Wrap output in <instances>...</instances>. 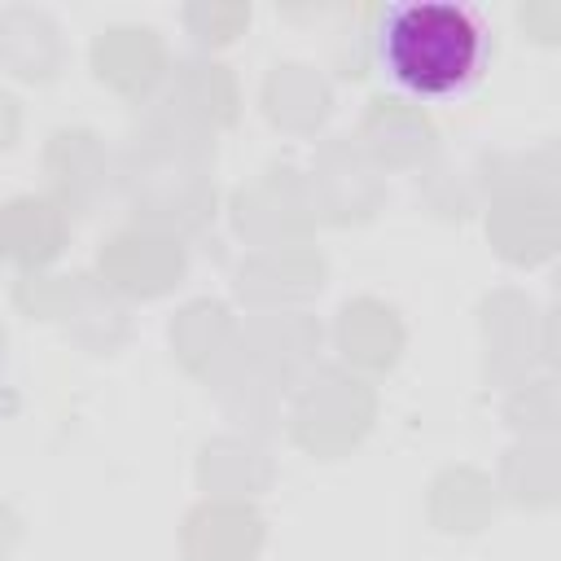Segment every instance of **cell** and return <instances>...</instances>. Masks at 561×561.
<instances>
[{
  "label": "cell",
  "mask_w": 561,
  "mask_h": 561,
  "mask_svg": "<svg viewBox=\"0 0 561 561\" xmlns=\"http://www.w3.org/2000/svg\"><path fill=\"white\" fill-rule=\"evenodd\" d=\"M162 101L184 114L188 123L206 127V131H219V127H232L237 123V110H241V92H237V75L224 66V61H210V57H188L171 70V83L162 92Z\"/></svg>",
  "instance_id": "cell-16"
},
{
  "label": "cell",
  "mask_w": 561,
  "mask_h": 561,
  "mask_svg": "<svg viewBox=\"0 0 561 561\" xmlns=\"http://www.w3.org/2000/svg\"><path fill=\"white\" fill-rule=\"evenodd\" d=\"M543 359L561 373V302L548 311V320H543Z\"/></svg>",
  "instance_id": "cell-32"
},
{
  "label": "cell",
  "mask_w": 561,
  "mask_h": 561,
  "mask_svg": "<svg viewBox=\"0 0 561 561\" xmlns=\"http://www.w3.org/2000/svg\"><path fill=\"white\" fill-rule=\"evenodd\" d=\"M171 351H175V359L193 377L210 381L241 351V329H237V320L228 316L224 302L197 298V302L175 311V320H171Z\"/></svg>",
  "instance_id": "cell-18"
},
{
  "label": "cell",
  "mask_w": 561,
  "mask_h": 561,
  "mask_svg": "<svg viewBox=\"0 0 561 561\" xmlns=\"http://www.w3.org/2000/svg\"><path fill=\"white\" fill-rule=\"evenodd\" d=\"M70 241V210L57 197L22 193L4 206V254L22 272H39Z\"/></svg>",
  "instance_id": "cell-19"
},
{
  "label": "cell",
  "mask_w": 561,
  "mask_h": 561,
  "mask_svg": "<svg viewBox=\"0 0 561 561\" xmlns=\"http://www.w3.org/2000/svg\"><path fill=\"white\" fill-rule=\"evenodd\" d=\"M500 508V482H491L482 469L451 465L430 482V522L447 535H473L491 526Z\"/></svg>",
  "instance_id": "cell-22"
},
{
  "label": "cell",
  "mask_w": 561,
  "mask_h": 561,
  "mask_svg": "<svg viewBox=\"0 0 561 561\" xmlns=\"http://www.w3.org/2000/svg\"><path fill=\"white\" fill-rule=\"evenodd\" d=\"M482 346H486V381L517 386L526 381L535 355H543V320L522 289H491L478 307Z\"/></svg>",
  "instance_id": "cell-7"
},
{
  "label": "cell",
  "mask_w": 561,
  "mask_h": 561,
  "mask_svg": "<svg viewBox=\"0 0 561 561\" xmlns=\"http://www.w3.org/2000/svg\"><path fill=\"white\" fill-rule=\"evenodd\" d=\"M180 22H184V31L202 44V48H224V44H232L245 26H250V4H219V0H193V4H184V13H180Z\"/></svg>",
  "instance_id": "cell-29"
},
{
  "label": "cell",
  "mask_w": 561,
  "mask_h": 561,
  "mask_svg": "<svg viewBox=\"0 0 561 561\" xmlns=\"http://www.w3.org/2000/svg\"><path fill=\"white\" fill-rule=\"evenodd\" d=\"M478 188L491 193V202L504 197H543L561 202V145L535 140L522 149H495L478 162Z\"/></svg>",
  "instance_id": "cell-17"
},
{
  "label": "cell",
  "mask_w": 561,
  "mask_h": 561,
  "mask_svg": "<svg viewBox=\"0 0 561 561\" xmlns=\"http://www.w3.org/2000/svg\"><path fill=\"white\" fill-rule=\"evenodd\" d=\"M92 75L127 101H145L167 75V44L153 26H110L92 39Z\"/></svg>",
  "instance_id": "cell-10"
},
{
  "label": "cell",
  "mask_w": 561,
  "mask_h": 561,
  "mask_svg": "<svg viewBox=\"0 0 561 561\" xmlns=\"http://www.w3.org/2000/svg\"><path fill=\"white\" fill-rule=\"evenodd\" d=\"M272 456L250 438H215L197 456V482L210 500H245L272 486Z\"/></svg>",
  "instance_id": "cell-24"
},
{
  "label": "cell",
  "mask_w": 561,
  "mask_h": 561,
  "mask_svg": "<svg viewBox=\"0 0 561 561\" xmlns=\"http://www.w3.org/2000/svg\"><path fill=\"white\" fill-rule=\"evenodd\" d=\"M359 145L377 158L381 171H408L434 158L438 131L430 114L403 96H373L364 118H359Z\"/></svg>",
  "instance_id": "cell-12"
},
{
  "label": "cell",
  "mask_w": 561,
  "mask_h": 561,
  "mask_svg": "<svg viewBox=\"0 0 561 561\" xmlns=\"http://www.w3.org/2000/svg\"><path fill=\"white\" fill-rule=\"evenodd\" d=\"M210 390H215L219 408L237 425H245L250 434H272L276 430V421H280V390L285 386L276 377H267L259 364H250L241 351L210 377Z\"/></svg>",
  "instance_id": "cell-23"
},
{
  "label": "cell",
  "mask_w": 561,
  "mask_h": 561,
  "mask_svg": "<svg viewBox=\"0 0 561 561\" xmlns=\"http://www.w3.org/2000/svg\"><path fill=\"white\" fill-rule=\"evenodd\" d=\"M552 289H557V298H561V263H557V276H552Z\"/></svg>",
  "instance_id": "cell-33"
},
{
  "label": "cell",
  "mask_w": 561,
  "mask_h": 561,
  "mask_svg": "<svg viewBox=\"0 0 561 561\" xmlns=\"http://www.w3.org/2000/svg\"><path fill=\"white\" fill-rule=\"evenodd\" d=\"M377 57L394 83L416 96L460 92L486 57V35L478 18L460 4L421 0L390 9L377 26Z\"/></svg>",
  "instance_id": "cell-2"
},
{
  "label": "cell",
  "mask_w": 561,
  "mask_h": 561,
  "mask_svg": "<svg viewBox=\"0 0 561 561\" xmlns=\"http://www.w3.org/2000/svg\"><path fill=\"white\" fill-rule=\"evenodd\" d=\"M66 329L88 351H118L127 342V333H131V320H127V307L114 298V289L105 280H92L88 276V285H83V294H79Z\"/></svg>",
  "instance_id": "cell-26"
},
{
  "label": "cell",
  "mask_w": 561,
  "mask_h": 561,
  "mask_svg": "<svg viewBox=\"0 0 561 561\" xmlns=\"http://www.w3.org/2000/svg\"><path fill=\"white\" fill-rule=\"evenodd\" d=\"M44 175L53 184V197L66 210H96L118 180V162L105 153L101 136L88 127H61L44 145Z\"/></svg>",
  "instance_id": "cell-9"
},
{
  "label": "cell",
  "mask_w": 561,
  "mask_h": 561,
  "mask_svg": "<svg viewBox=\"0 0 561 561\" xmlns=\"http://www.w3.org/2000/svg\"><path fill=\"white\" fill-rule=\"evenodd\" d=\"M333 342L359 373H390L403 355V320L381 298H351L337 307Z\"/></svg>",
  "instance_id": "cell-15"
},
{
  "label": "cell",
  "mask_w": 561,
  "mask_h": 561,
  "mask_svg": "<svg viewBox=\"0 0 561 561\" xmlns=\"http://www.w3.org/2000/svg\"><path fill=\"white\" fill-rule=\"evenodd\" d=\"M517 26L535 44H561V0H522L517 4Z\"/></svg>",
  "instance_id": "cell-31"
},
{
  "label": "cell",
  "mask_w": 561,
  "mask_h": 561,
  "mask_svg": "<svg viewBox=\"0 0 561 561\" xmlns=\"http://www.w3.org/2000/svg\"><path fill=\"white\" fill-rule=\"evenodd\" d=\"M215 131L188 123L167 101L149 105L118 158V188L136 224L184 237L215 215Z\"/></svg>",
  "instance_id": "cell-1"
},
{
  "label": "cell",
  "mask_w": 561,
  "mask_h": 561,
  "mask_svg": "<svg viewBox=\"0 0 561 561\" xmlns=\"http://www.w3.org/2000/svg\"><path fill=\"white\" fill-rule=\"evenodd\" d=\"M486 237L500 259L517 267H535L561 250V202H543V197L491 202Z\"/></svg>",
  "instance_id": "cell-14"
},
{
  "label": "cell",
  "mask_w": 561,
  "mask_h": 561,
  "mask_svg": "<svg viewBox=\"0 0 561 561\" xmlns=\"http://www.w3.org/2000/svg\"><path fill=\"white\" fill-rule=\"evenodd\" d=\"M96 267H101V280L114 294H127V298H162L167 289L180 285V276L188 267V254H184L180 237L136 224V228H123V232H114V237L101 241Z\"/></svg>",
  "instance_id": "cell-6"
},
{
  "label": "cell",
  "mask_w": 561,
  "mask_h": 561,
  "mask_svg": "<svg viewBox=\"0 0 561 561\" xmlns=\"http://www.w3.org/2000/svg\"><path fill=\"white\" fill-rule=\"evenodd\" d=\"M316 351H320V324L302 311H259L241 329V355L280 386L311 377Z\"/></svg>",
  "instance_id": "cell-11"
},
{
  "label": "cell",
  "mask_w": 561,
  "mask_h": 561,
  "mask_svg": "<svg viewBox=\"0 0 561 561\" xmlns=\"http://www.w3.org/2000/svg\"><path fill=\"white\" fill-rule=\"evenodd\" d=\"M311 197L316 215L329 224H359L386 202V175L359 136H333L311 158Z\"/></svg>",
  "instance_id": "cell-5"
},
{
  "label": "cell",
  "mask_w": 561,
  "mask_h": 561,
  "mask_svg": "<svg viewBox=\"0 0 561 561\" xmlns=\"http://www.w3.org/2000/svg\"><path fill=\"white\" fill-rule=\"evenodd\" d=\"M500 491L522 508L561 504V443L522 438L500 460Z\"/></svg>",
  "instance_id": "cell-25"
},
{
  "label": "cell",
  "mask_w": 561,
  "mask_h": 561,
  "mask_svg": "<svg viewBox=\"0 0 561 561\" xmlns=\"http://www.w3.org/2000/svg\"><path fill=\"white\" fill-rule=\"evenodd\" d=\"M373 416H377V394L368 381H359L346 368H316L289 408V434L302 451L320 460H337L368 434Z\"/></svg>",
  "instance_id": "cell-3"
},
{
  "label": "cell",
  "mask_w": 561,
  "mask_h": 561,
  "mask_svg": "<svg viewBox=\"0 0 561 561\" xmlns=\"http://www.w3.org/2000/svg\"><path fill=\"white\" fill-rule=\"evenodd\" d=\"M504 421L522 438L561 443V377H530L517 381L504 399Z\"/></svg>",
  "instance_id": "cell-27"
},
{
  "label": "cell",
  "mask_w": 561,
  "mask_h": 561,
  "mask_svg": "<svg viewBox=\"0 0 561 561\" xmlns=\"http://www.w3.org/2000/svg\"><path fill=\"white\" fill-rule=\"evenodd\" d=\"M61 61H66V44L48 13L22 4L0 13V66L9 75L26 83H44L61 70Z\"/></svg>",
  "instance_id": "cell-20"
},
{
  "label": "cell",
  "mask_w": 561,
  "mask_h": 561,
  "mask_svg": "<svg viewBox=\"0 0 561 561\" xmlns=\"http://www.w3.org/2000/svg\"><path fill=\"white\" fill-rule=\"evenodd\" d=\"M421 193H425V202L438 210V215H465L469 206H473V193H478V175L469 180L465 171H456V167H447V162H434L425 175H421Z\"/></svg>",
  "instance_id": "cell-30"
},
{
  "label": "cell",
  "mask_w": 561,
  "mask_h": 561,
  "mask_svg": "<svg viewBox=\"0 0 561 561\" xmlns=\"http://www.w3.org/2000/svg\"><path fill=\"white\" fill-rule=\"evenodd\" d=\"M83 285H88L83 272H75V276L18 272V280H13V302H18L26 316H39V320H70V311H75Z\"/></svg>",
  "instance_id": "cell-28"
},
{
  "label": "cell",
  "mask_w": 561,
  "mask_h": 561,
  "mask_svg": "<svg viewBox=\"0 0 561 561\" xmlns=\"http://www.w3.org/2000/svg\"><path fill=\"white\" fill-rule=\"evenodd\" d=\"M263 535V513L250 500H202L180 526V548L188 561H250Z\"/></svg>",
  "instance_id": "cell-13"
},
{
  "label": "cell",
  "mask_w": 561,
  "mask_h": 561,
  "mask_svg": "<svg viewBox=\"0 0 561 561\" xmlns=\"http://www.w3.org/2000/svg\"><path fill=\"white\" fill-rule=\"evenodd\" d=\"M329 110H333V92H329L324 75L302 61H280L263 79V114L272 127L289 131V136L316 131L329 118Z\"/></svg>",
  "instance_id": "cell-21"
},
{
  "label": "cell",
  "mask_w": 561,
  "mask_h": 561,
  "mask_svg": "<svg viewBox=\"0 0 561 561\" xmlns=\"http://www.w3.org/2000/svg\"><path fill=\"white\" fill-rule=\"evenodd\" d=\"M316 197L307 175L294 167H267L254 184L232 193V228L241 241L259 250L276 245H298L316 228Z\"/></svg>",
  "instance_id": "cell-4"
},
{
  "label": "cell",
  "mask_w": 561,
  "mask_h": 561,
  "mask_svg": "<svg viewBox=\"0 0 561 561\" xmlns=\"http://www.w3.org/2000/svg\"><path fill=\"white\" fill-rule=\"evenodd\" d=\"M324 254L311 245H276V250H254L237 263L232 289L241 302L259 311H285L289 302H302L324 289Z\"/></svg>",
  "instance_id": "cell-8"
}]
</instances>
